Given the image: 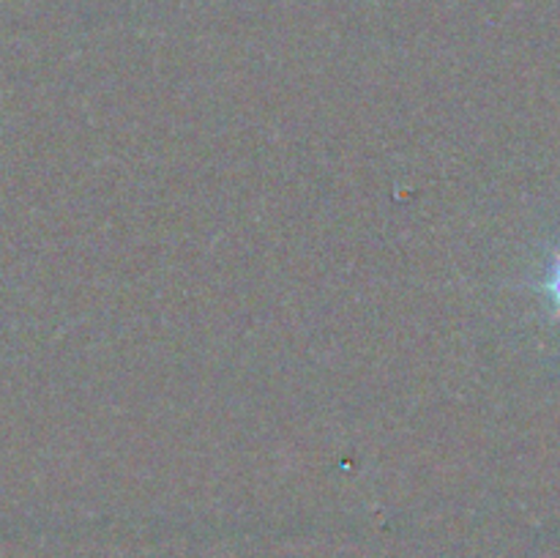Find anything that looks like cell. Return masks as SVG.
<instances>
[{"label": "cell", "instance_id": "obj_1", "mask_svg": "<svg viewBox=\"0 0 560 558\" xmlns=\"http://www.w3.org/2000/svg\"><path fill=\"white\" fill-rule=\"evenodd\" d=\"M541 293H545L547 301H550L556 317H560V252L552 257L550 266H547L545 279H541Z\"/></svg>", "mask_w": 560, "mask_h": 558}]
</instances>
